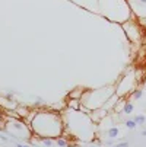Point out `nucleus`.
Listing matches in <instances>:
<instances>
[{
  "label": "nucleus",
  "instance_id": "f257e3e1",
  "mask_svg": "<svg viewBox=\"0 0 146 147\" xmlns=\"http://www.w3.org/2000/svg\"><path fill=\"white\" fill-rule=\"evenodd\" d=\"M29 127L32 136L39 140L48 137L57 138L65 133V122L57 112L53 111H35L32 112V118L29 119Z\"/></svg>",
  "mask_w": 146,
  "mask_h": 147
},
{
  "label": "nucleus",
  "instance_id": "f03ea898",
  "mask_svg": "<svg viewBox=\"0 0 146 147\" xmlns=\"http://www.w3.org/2000/svg\"><path fill=\"white\" fill-rule=\"evenodd\" d=\"M115 93V88H113L108 92V88H99L95 90H83V95L80 98V111L91 112L94 109H99L104 107L113 95Z\"/></svg>",
  "mask_w": 146,
  "mask_h": 147
},
{
  "label": "nucleus",
  "instance_id": "7ed1b4c3",
  "mask_svg": "<svg viewBox=\"0 0 146 147\" xmlns=\"http://www.w3.org/2000/svg\"><path fill=\"white\" fill-rule=\"evenodd\" d=\"M5 133H7L9 136H12L15 138H31L32 137L29 124L25 122L22 118L7 119V122L5 125Z\"/></svg>",
  "mask_w": 146,
  "mask_h": 147
},
{
  "label": "nucleus",
  "instance_id": "20e7f679",
  "mask_svg": "<svg viewBox=\"0 0 146 147\" xmlns=\"http://www.w3.org/2000/svg\"><path fill=\"white\" fill-rule=\"evenodd\" d=\"M123 28H124V31H126V34H127V38L130 39V41H139L140 39V28H139V24H136V22H132V20H129L127 24H124L123 25Z\"/></svg>",
  "mask_w": 146,
  "mask_h": 147
},
{
  "label": "nucleus",
  "instance_id": "39448f33",
  "mask_svg": "<svg viewBox=\"0 0 146 147\" xmlns=\"http://www.w3.org/2000/svg\"><path fill=\"white\" fill-rule=\"evenodd\" d=\"M15 112L18 114V117H19V118H22V119L31 114V111H29L28 108L22 107V105H18V107H16V109H15Z\"/></svg>",
  "mask_w": 146,
  "mask_h": 147
},
{
  "label": "nucleus",
  "instance_id": "423d86ee",
  "mask_svg": "<svg viewBox=\"0 0 146 147\" xmlns=\"http://www.w3.org/2000/svg\"><path fill=\"white\" fill-rule=\"evenodd\" d=\"M67 107L73 111H80V100L79 99H72L67 98Z\"/></svg>",
  "mask_w": 146,
  "mask_h": 147
},
{
  "label": "nucleus",
  "instance_id": "0eeeda50",
  "mask_svg": "<svg viewBox=\"0 0 146 147\" xmlns=\"http://www.w3.org/2000/svg\"><path fill=\"white\" fill-rule=\"evenodd\" d=\"M133 111H134V105H133L132 102H129V100H126V102H124V105H123V114L130 115Z\"/></svg>",
  "mask_w": 146,
  "mask_h": 147
},
{
  "label": "nucleus",
  "instance_id": "6e6552de",
  "mask_svg": "<svg viewBox=\"0 0 146 147\" xmlns=\"http://www.w3.org/2000/svg\"><path fill=\"white\" fill-rule=\"evenodd\" d=\"M82 95H83V89H82V88H76V89H73V90L69 93V98H72V99H79V100H80Z\"/></svg>",
  "mask_w": 146,
  "mask_h": 147
},
{
  "label": "nucleus",
  "instance_id": "1a4fd4ad",
  "mask_svg": "<svg viewBox=\"0 0 146 147\" xmlns=\"http://www.w3.org/2000/svg\"><path fill=\"white\" fill-rule=\"evenodd\" d=\"M118 133H120V131H118V128L115 127V125H111V127L107 130V136H108V138H111V140H113V138H117V137H118Z\"/></svg>",
  "mask_w": 146,
  "mask_h": 147
},
{
  "label": "nucleus",
  "instance_id": "9d476101",
  "mask_svg": "<svg viewBox=\"0 0 146 147\" xmlns=\"http://www.w3.org/2000/svg\"><path fill=\"white\" fill-rule=\"evenodd\" d=\"M56 140V144L58 146V147H70V144L66 141V138H63V137H57V138H54Z\"/></svg>",
  "mask_w": 146,
  "mask_h": 147
},
{
  "label": "nucleus",
  "instance_id": "9b49d317",
  "mask_svg": "<svg viewBox=\"0 0 146 147\" xmlns=\"http://www.w3.org/2000/svg\"><path fill=\"white\" fill-rule=\"evenodd\" d=\"M133 121H134L137 125H143V124L146 122V117L142 115V114H139V115H134V117H133Z\"/></svg>",
  "mask_w": 146,
  "mask_h": 147
},
{
  "label": "nucleus",
  "instance_id": "f8f14e48",
  "mask_svg": "<svg viewBox=\"0 0 146 147\" xmlns=\"http://www.w3.org/2000/svg\"><path fill=\"white\" fill-rule=\"evenodd\" d=\"M130 96H132L134 100H137V99H142V96H143V92H142V89H134V90L130 93Z\"/></svg>",
  "mask_w": 146,
  "mask_h": 147
},
{
  "label": "nucleus",
  "instance_id": "ddd939ff",
  "mask_svg": "<svg viewBox=\"0 0 146 147\" xmlns=\"http://www.w3.org/2000/svg\"><path fill=\"white\" fill-rule=\"evenodd\" d=\"M124 124H126V127L129 128V130H134L136 127H137V124L133 121V119H127L126 122H124Z\"/></svg>",
  "mask_w": 146,
  "mask_h": 147
},
{
  "label": "nucleus",
  "instance_id": "4468645a",
  "mask_svg": "<svg viewBox=\"0 0 146 147\" xmlns=\"http://www.w3.org/2000/svg\"><path fill=\"white\" fill-rule=\"evenodd\" d=\"M53 140H54V138H48V137H44V138H41V141H43V144H44V146H47V147H51V146H53Z\"/></svg>",
  "mask_w": 146,
  "mask_h": 147
},
{
  "label": "nucleus",
  "instance_id": "2eb2a0df",
  "mask_svg": "<svg viewBox=\"0 0 146 147\" xmlns=\"http://www.w3.org/2000/svg\"><path fill=\"white\" fill-rule=\"evenodd\" d=\"M114 147H129V143L127 141H123V143H117Z\"/></svg>",
  "mask_w": 146,
  "mask_h": 147
},
{
  "label": "nucleus",
  "instance_id": "dca6fc26",
  "mask_svg": "<svg viewBox=\"0 0 146 147\" xmlns=\"http://www.w3.org/2000/svg\"><path fill=\"white\" fill-rule=\"evenodd\" d=\"M105 144H107V146H114V140H107Z\"/></svg>",
  "mask_w": 146,
  "mask_h": 147
},
{
  "label": "nucleus",
  "instance_id": "f3484780",
  "mask_svg": "<svg viewBox=\"0 0 146 147\" xmlns=\"http://www.w3.org/2000/svg\"><path fill=\"white\" fill-rule=\"evenodd\" d=\"M139 20H140V24H142V25H145V26H146V18H140Z\"/></svg>",
  "mask_w": 146,
  "mask_h": 147
},
{
  "label": "nucleus",
  "instance_id": "a211bd4d",
  "mask_svg": "<svg viewBox=\"0 0 146 147\" xmlns=\"http://www.w3.org/2000/svg\"><path fill=\"white\" fill-rule=\"evenodd\" d=\"M16 147H29L26 144H22V143H16Z\"/></svg>",
  "mask_w": 146,
  "mask_h": 147
},
{
  "label": "nucleus",
  "instance_id": "6ab92c4d",
  "mask_svg": "<svg viewBox=\"0 0 146 147\" xmlns=\"http://www.w3.org/2000/svg\"><path fill=\"white\" fill-rule=\"evenodd\" d=\"M0 138H2L3 141H7V137H6V136H0Z\"/></svg>",
  "mask_w": 146,
  "mask_h": 147
},
{
  "label": "nucleus",
  "instance_id": "aec40b11",
  "mask_svg": "<svg viewBox=\"0 0 146 147\" xmlns=\"http://www.w3.org/2000/svg\"><path fill=\"white\" fill-rule=\"evenodd\" d=\"M142 136H143V137H146V130H143V131H142Z\"/></svg>",
  "mask_w": 146,
  "mask_h": 147
},
{
  "label": "nucleus",
  "instance_id": "412c9836",
  "mask_svg": "<svg viewBox=\"0 0 146 147\" xmlns=\"http://www.w3.org/2000/svg\"><path fill=\"white\" fill-rule=\"evenodd\" d=\"M140 3H142V5H145V6H146V0H140Z\"/></svg>",
  "mask_w": 146,
  "mask_h": 147
},
{
  "label": "nucleus",
  "instance_id": "4be33fe9",
  "mask_svg": "<svg viewBox=\"0 0 146 147\" xmlns=\"http://www.w3.org/2000/svg\"><path fill=\"white\" fill-rule=\"evenodd\" d=\"M143 83H145V88H146V79H145V80H143Z\"/></svg>",
  "mask_w": 146,
  "mask_h": 147
},
{
  "label": "nucleus",
  "instance_id": "5701e85b",
  "mask_svg": "<svg viewBox=\"0 0 146 147\" xmlns=\"http://www.w3.org/2000/svg\"><path fill=\"white\" fill-rule=\"evenodd\" d=\"M91 147H95V146H91Z\"/></svg>",
  "mask_w": 146,
  "mask_h": 147
},
{
  "label": "nucleus",
  "instance_id": "b1692460",
  "mask_svg": "<svg viewBox=\"0 0 146 147\" xmlns=\"http://www.w3.org/2000/svg\"><path fill=\"white\" fill-rule=\"evenodd\" d=\"M0 96H2V95H0Z\"/></svg>",
  "mask_w": 146,
  "mask_h": 147
}]
</instances>
